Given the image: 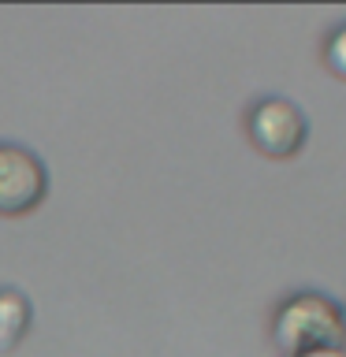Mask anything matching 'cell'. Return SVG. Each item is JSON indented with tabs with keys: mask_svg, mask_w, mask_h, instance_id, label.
<instances>
[{
	"mask_svg": "<svg viewBox=\"0 0 346 357\" xmlns=\"http://www.w3.org/2000/svg\"><path fill=\"white\" fill-rule=\"evenodd\" d=\"M49 197V167L27 145L0 142V216H30Z\"/></svg>",
	"mask_w": 346,
	"mask_h": 357,
	"instance_id": "3957f363",
	"label": "cell"
},
{
	"mask_svg": "<svg viewBox=\"0 0 346 357\" xmlns=\"http://www.w3.org/2000/svg\"><path fill=\"white\" fill-rule=\"evenodd\" d=\"M246 134L250 142L272 160L298 156L309 138V119L294 100L287 97H261L246 112Z\"/></svg>",
	"mask_w": 346,
	"mask_h": 357,
	"instance_id": "7a4b0ae2",
	"label": "cell"
},
{
	"mask_svg": "<svg viewBox=\"0 0 346 357\" xmlns=\"http://www.w3.org/2000/svg\"><path fill=\"white\" fill-rule=\"evenodd\" d=\"M324 63H328L339 78H346V22L324 38Z\"/></svg>",
	"mask_w": 346,
	"mask_h": 357,
	"instance_id": "5b68a950",
	"label": "cell"
},
{
	"mask_svg": "<svg viewBox=\"0 0 346 357\" xmlns=\"http://www.w3.org/2000/svg\"><path fill=\"white\" fill-rule=\"evenodd\" d=\"M301 357H346V305H343V335H339V342L320 346V350H309V354H301Z\"/></svg>",
	"mask_w": 346,
	"mask_h": 357,
	"instance_id": "8992f818",
	"label": "cell"
},
{
	"mask_svg": "<svg viewBox=\"0 0 346 357\" xmlns=\"http://www.w3.org/2000/svg\"><path fill=\"white\" fill-rule=\"evenodd\" d=\"M30 301L22 290H0V350H15L22 342V335L30 331Z\"/></svg>",
	"mask_w": 346,
	"mask_h": 357,
	"instance_id": "277c9868",
	"label": "cell"
},
{
	"mask_svg": "<svg viewBox=\"0 0 346 357\" xmlns=\"http://www.w3.org/2000/svg\"><path fill=\"white\" fill-rule=\"evenodd\" d=\"M343 335V305L320 290H298L279 301L272 317V342L283 357H301L309 350L339 342Z\"/></svg>",
	"mask_w": 346,
	"mask_h": 357,
	"instance_id": "6da1fadb",
	"label": "cell"
}]
</instances>
